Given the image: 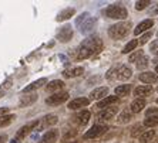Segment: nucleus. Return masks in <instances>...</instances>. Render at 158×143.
<instances>
[{
    "instance_id": "1",
    "label": "nucleus",
    "mask_w": 158,
    "mask_h": 143,
    "mask_svg": "<svg viewBox=\"0 0 158 143\" xmlns=\"http://www.w3.org/2000/svg\"><path fill=\"white\" fill-rule=\"evenodd\" d=\"M101 47H103V43H101V38H100V37H97V36L88 37V38H85V40L80 44L76 58L77 60L90 58L91 55L98 52L100 50H101Z\"/></svg>"
},
{
    "instance_id": "2",
    "label": "nucleus",
    "mask_w": 158,
    "mask_h": 143,
    "mask_svg": "<svg viewBox=\"0 0 158 143\" xmlns=\"http://www.w3.org/2000/svg\"><path fill=\"white\" fill-rule=\"evenodd\" d=\"M130 27H131L130 21L128 23L121 21V23H117V24H113V26H110V29H108V36H110L113 40H123V38H125V37L128 36Z\"/></svg>"
},
{
    "instance_id": "3",
    "label": "nucleus",
    "mask_w": 158,
    "mask_h": 143,
    "mask_svg": "<svg viewBox=\"0 0 158 143\" xmlns=\"http://www.w3.org/2000/svg\"><path fill=\"white\" fill-rule=\"evenodd\" d=\"M104 14L108 18H114V20H124L128 17V11L127 9L120 6V4H110L108 7L104 10Z\"/></svg>"
},
{
    "instance_id": "4",
    "label": "nucleus",
    "mask_w": 158,
    "mask_h": 143,
    "mask_svg": "<svg viewBox=\"0 0 158 143\" xmlns=\"http://www.w3.org/2000/svg\"><path fill=\"white\" fill-rule=\"evenodd\" d=\"M70 95H69V92L66 91H61V92H57V94H53L50 95L47 99H46V103L50 105V106H57V105H61L64 103L66 101H69Z\"/></svg>"
},
{
    "instance_id": "5",
    "label": "nucleus",
    "mask_w": 158,
    "mask_h": 143,
    "mask_svg": "<svg viewBox=\"0 0 158 143\" xmlns=\"http://www.w3.org/2000/svg\"><path fill=\"white\" fill-rule=\"evenodd\" d=\"M108 130V126L106 125H94L91 129H88L87 132L84 133V140H90V139H96V137H98V136L104 135V133Z\"/></svg>"
},
{
    "instance_id": "6",
    "label": "nucleus",
    "mask_w": 158,
    "mask_h": 143,
    "mask_svg": "<svg viewBox=\"0 0 158 143\" xmlns=\"http://www.w3.org/2000/svg\"><path fill=\"white\" fill-rule=\"evenodd\" d=\"M39 125H40V121L37 119V121H33V122H29L27 125L22 126V128L17 130V133H16V139H24L27 135H29L30 132H33V130H36L37 128H39Z\"/></svg>"
},
{
    "instance_id": "7",
    "label": "nucleus",
    "mask_w": 158,
    "mask_h": 143,
    "mask_svg": "<svg viewBox=\"0 0 158 143\" xmlns=\"http://www.w3.org/2000/svg\"><path fill=\"white\" fill-rule=\"evenodd\" d=\"M73 29H71V26H69V24H66V26H63L61 29L57 31V36H56V38L60 41V43H69V41L73 38Z\"/></svg>"
},
{
    "instance_id": "8",
    "label": "nucleus",
    "mask_w": 158,
    "mask_h": 143,
    "mask_svg": "<svg viewBox=\"0 0 158 143\" xmlns=\"http://www.w3.org/2000/svg\"><path fill=\"white\" fill-rule=\"evenodd\" d=\"M118 112V108L117 106H110V108H106V109L100 110L98 115H97V119H98L100 122L101 121H110V119H113V118L117 115Z\"/></svg>"
},
{
    "instance_id": "9",
    "label": "nucleus",
    "mask_w": 158,
    "mask_h": 143,
    "mask_svg": "<svg viewBox=\"0 0 158 143\" xmlns=\"http://www.w3.org/2000/svg\"><path fill=\"white\" fill-rule=\"evenodd\" d=\"M131 77H132V70L128 65H120L117 68L115 78H118L120 81H128Z\"/></svg>"
},
{
    "instance_id": "10",
    "label": "nucleus",
    "mask_w": 158,
    "mask_h": 143,
    "mask_svg": "<svg viewBox=\"0 0 158 143\" xmlns=\"http://www.w3.org/2000/svg\"><path fill=\"white\" fill-rule=\"evenodd\" d=\"M152 26H154V20H152V18H145V20H143L141 23H138V26L134 29V34H135V36H140V34L148 31Z\"/></svg>"
},
{
    "instance_id": "11",
    "label": "nucleus",
    "mask_w": 158,
    "mask_h": 143,
    "mask_svg": "<svg viewBox=\"0 0 158 143\" xmlns=\"http://www.w3.org/2000/svg\"><path fill=\"white\" fill-rule=\"evenodd\" d=\"M106 96H108V87H98V88L93 89L88 99H93V101H101V99H104Z\"/></svg>"
},
{
    "instance_id": "12",
    "label": "nucleus",
    "mask_w": 158,
    "mask_h": 143,
    "mask_svg": "<svg viewBox=\"0 0 158 143\" xmlns=\"http://www.w3.org/2000/svg\"><path fill=\"white\" fill-rule=\"evenodd\" d=\"M90 103V99L88 98H76V99H71L67 108L70 110H77V109H81L83 106H87Z\"/></svg>"
},
{
    "instance_id": "13",
    "label": "nucleus",
    "mask_w": 158,
    "mask_h": 143,
    "mask_svg": "<svg viewBox=\"0 0 158 143\" xmlns=\"http://www.w3.org/2000/svg\"><path fill=\"white\" fill-rule=\"evenodd\" d=\"M152 92V85H140V87H137L135 89H134V96L135 98H141L144 99L145 96H148Z\"/></svg>"
},
{
    "instance_id": "14",
    "label": "nucleus",
    "mask_w": 158,
    "mask_h": 143,
    "mask_svg": "<svg viewBox=\"0 0 158 143\" xmlns=\"http://www.w3.org/2000/svg\"><path fill=\"white\" fill-rule=\"evenodd\" d=\"M140 81L144 82V85H151L154 82H158V75L151 71H145V72L140 74Z\"/></svg>"
},
{
    "instance_id": "15",
    "label": "nucleus",
    "mask_w": 158,
    "mask_h": 143,
    "mask_svg": "<svg viewBox=\"0 0 158 143\" xmlns=\"http://www.w3.org/2000/svg\"><path fill=\"white\" fill-rule=\"evenodd\" d=\"M63 88H64V81H61V79H53V81H50V82L46 85L47 92H52V94L61 92Z\"/></svg>"
},
{
    "instance_id": "16",
    "label": "nucleus",
    "mask_w": 158,
    "mask_h": 143,
    "mask_svg": "<svg viewBox=\"0 0 158 143\" xmlns=\"http://www.w3.org/2000/svg\"><path fill=\"white\" fill-rule=\"evenodd\" d=\"M117 102H118V98H117V96H115V95H108V96H106L104 99L98 101L97 106H98L100 109H106V108L114 106V105H115Z\"/></svg>"
},
{
    "instance_id": "17",
    "label": "nucleus",
    "mask_w": 158,
    "mask_h": 143,
    "mask_svg": "<svg viewBox=\"0 0 158 143\" xmlns=\"http://www.w3.org/2000/svg\"><path fill=\"white\" fill-rule=\"evenodd\" d=\"M37 99H39V96H37L36 94H26V95H23L22 98H20V101H19V106L20 108L30 106V105H33V103L36 102Z\"/></svg>"
},
{
    "instance_id": "18",
    "label": "nucleus",
    "mask_w": 158,
    "mask_h": 143,
    "mask_svg": "<svg viewBox=\"0 0 158 143\" xmlns=\"http://www.w3.org/2000/svg\"><path fill=\"white\" fill-rule=\"evenodd\" d=\"M44 84H47V79H46V78H40V79H37V81H34V82L27 85L26 88L23 89V94H33L36 89L41 88Z\"/></svg>"
},
{
    "instance_id": "19",
    "label": "nucleus",
    "mask_w": 158,
    "mask_h": 143,
    "mask_svg": "<svg viewBox=\"0 0 158 143\" xmlns=\"http://www.w3.org/2000/svg\"><path fill=\"white\" fill-rule=\"evenodd\" d=\"M59 139V130L57 129H50L48 132L43 135L40 139V143H56V140Z\"/></svg>"
},
{
    "instance_id": "20",
    "label": "nucleus",
    "mask_w": 158,
    "mask_h": 143,
    "mask_svg": "<svg viewBox=\"0 0 158 143\" xmlns=\"http://www.w3.org/2000/svg\"><path fill=\"white\" fill-rule=\"evenodd\" d=\"M96 24H97V18L96 17H90L88 20H85V21L80 26V31L83 34L91 33L93 30H94V26H96Z\"/></svg>"
},
{
    "instance_id": "21",
    "label": "nucleus",
    "mask_w": 158,
    "mask_h": 143,
    "mask_svg": "<svg viewBox=\"0 0 158 143\" xmlns=\"http://www.w3.org/2000/svg\"><path fill=\"white\" fill-rule=\"evenodd\" d=\"M145 106V99H141V98H135L134 101L131 102V106H130V112L131 114H140L141 110L144 109Z\"/></svg>"
},
{
    "instance_id": "22",
    "label": "nucleus",
    "mask_w": 158,
    "mask_h": 143,
    "mask_svg": "<svg viewBox=\"0 0 158 143\" xmlns=\"http://www.w3.org/2000/svg\"><path fill=\"white\" fill-rule=\"evenodd\" d=\"M90 118H91V114H90V110L83 109V110H80V112L76 115V121H77L80 125H87L88 121H90Z\"/></svg>"
},
{
    "instance_id": "23",
    "label": "nucleus",
    "mask_w": 158,
    "mask_h": 143,
    "mask_svg": "<svg viewBox=\"0 0 158 143\" xmlns=\"http://www.w3.org/2000/svg\"><path fill=\"white\" fill-rule=\"evenodd\" d=\"M76 14V9L74 7H69V9H64L63 11H60L59 16H57V21H64V20H69V18H71L73 16Z\"/></svg>"
},
{
    "instance_id": "24",
    "label": "nucleus",
    "mask_w": 158,
    "mask_h": 143,
    "mask_svg": "<svg viewBox=\"0 0 158 143\" xmlns=\"http://www.w3.org/2000/svg\"><path fill=\"white\" fill-rule=\"evenodd\" d=\"M83 72H84V70H83L81 67H74V68H70V70H66L63 72V75L66 78H74V77L83 75Z\"/></svg>"
},
{
    "instance_id": "25",
    "label": "nucleus",
    "mask_w": 158,
    "mask_h": 143,
    "mask_svg": "<svg viewBox=\"0 0 158 143\" xmlns=\"http://www.w3.org/2000/svg\"><path fill=\"white\" fill-rule=\"evenodd\" d=\"M130 91H131V85L130 84H123V85H118L117 88L114 89V94L115 96H125V95H128Z\"/></svg>"
},
{
    "instance_id": "26",
    "label": "nucleus",
    "mask_w": 158,
    "mask_h": 143,
    "mask_svg": "<svg viewBox=\"0 0 158 143\" xmlns=\"http://www.w3.org/2000/svg\"><path fill=\"white\" fill-rule=\"evenodd\" d=\"M154 137H155V130L154 129H150V130H145V132L138 137V140H140V143H148L154 139Z\"/></svg>"
},
{
    "instance_id": "27",
    "label": "nucleus",
    "mask_w": 158,
    "mask_h": 143,
    "mask_svg": "<svg viewBox=\"0 0 158 143\" xmlns=\"http://www.w3.org/2000/svg\"><path fill=\"white\" fill-rule=\"evenodd\" d=\"M57 122H59V118H57V115H54V114H48L43 118L44 126H54Z\"/></svg>"
},
{
    "instance_id": "28",
    "label": "nucleus",
    "mask_w": 158,
    "mask_h": 143,
    "mask_svg": "<svg viewBox=\"0 0 158 143\" xmlns=\"http://www.w3.org/2000/svg\"><path fill=\"white\" fill-rule=\"evenodd\" d=\"M143 126H147V128H155V126H158V115L147 116L145 118V121H144Z\"/></svg>"
},
{
    "instance_id": "29",
    "label": "nucleus",
    "mask_w": 158,
    "mask_h": 143,
    "mask_svg": "<svg viewBox=\"0 0 158 143\" xmlns=\"http://www.w3.org/2000/svg\"><path fill=\"white\" fill-rule=\"evenodd\" d=\"M137 47H138V40H131L130 43H127V44L124 45V48H123V54H128V52H132Z\"/></svg>"
},
{
    "instance_id": "30",
    "label": "nucleus",
    "mask_w": 158,
    "mask_h": 143,
    "mask_svg": "<svg viewBox=\"0 0 158 143\" xmlns=\"http://www.w3.org/2000/svg\"><path fill=\"white\" fill-rule=\"evenodd\" d=\"M131 118H132V114L128 109L123 110L121 114H120V118H118V123H128L131 121Z\"/></svg>"
},
{
    "instance_id": "31",
    "label": "nucleus",
    "mask_w": 158,
    "mask_h": 143,
    "mask_svg": "<svg viewBox=\"0 0 158 143\" xmlns=\"http://www.w3.org/2000/svg\"><path fill=\"white\" fill-rule=\"evenodd\" d=\"M135 64H137V68H138V70H145L148 67V64H150V60H148L145 55H143Z\"/></svg>"
},
{
    "instance_id": "32",
    "label": "nucleus",
    "mask_w": 158,
    "mask_h": 143,
    "mask_svg": "<svg viewBox=\"0 0 158 143\" xmlns=\"http://www.w3.org/2000/svg\"><path fill=\"white\" fill-rule=\"evenodd\" d=\"M144 132H145V130H144L143 125H135L134 128H132V130H131V136L132 137H140Z\"/></svg>"
},
{
    "instance_id": "33",
    "label": "nucleus",
    "mask_w": 158,
    "mask_h": 143,
    "mask_svg": "<svg viewBox=\"0 0 158 143\" xmlns=\"http://www.w3.org/2000/svg\"><path fill=\"white\" fill-rule=\"evenodd\" d=\"M90 18V13H87V11H84V13H81L80 16H78L77 18H76V26L80 27L83 23L85 21V20H88Z\"/></svg>"
},
{
    "instance_id": "34",
    "label": "nucleus",
    "mask_w": 158,
    "mask_h": 143,
    "mask_svg": "<svg viewBox=\"0 0 158 143\" xmlns=\"http://www.w3.org/2000/svg\"><path fill=\"white\" fill-rule=\"evenodd\" d=\"M143 55H144L143 50H137L135 52H132V54L128 57V61H130V63H137V61H138Z\"/></svg>"
},
{
    "instance_id": "35",
    "label": "nucleus",
    "mask_w": 158,
    "mask_h": 143,
    "mask_svg": "<svg viewBox=\"0 0 158 143\" xmlns=\"http://www.w3.org/2000/svg\"><path fill=\"white\" fill-rule=\"evenodd\" d=\"M151 4V0H138L135 3V10H144V9H147L148 6Z\"/></svg>"
},
{
    "instance_id": "36",
    "label": "nucleus",
    "mask_w": 158,
    "mask_h": 143,
    "mask_svg": "<svg viewBox=\"0 0 158 143\" xmlns=\"http://www.w3.org/2000/svg\"><path fill=\"white\" fill-rule=\"evenodd\" d=\"M76 136H77V130H76V129H70L69 132L64 133V136H63V140H69V142H73Z\"/></svg>"
},
{
    "instance_id": "37",
    "label": "nucleus",
    "mask_w": 158,
    "mask_h": 143,
    "mask_svg": "<svg viewBox=\"0 0 158 143\" xmlns=\"http://www.w3.org/2000/svg\"><path fill=\"white\" fill-rule=\"evenodd\" d=\"M15 118H16L15 115H6V116L0 118V126H6V125H9V123H11Z\"/></svg>"
},
{
    "instance_id": "38",
    "label": "nucleus",
    "mask_w": 158,
    "mask_h": 143,
    "mask_svg": "<svg viewBox=\"0 0 158 143\" xmlns=\"http://www.w3.org/2000/svg\"><path fill=\"white\" fill-rule=\"evenodd\" d=\"M151 36H152V33H151V31H147V33L144 34V36L141 37L140 40H138V44H140V45L145 44V43H147V41H148V40H150V38H151Z\"/></svg>"
},
{
    "instance_id": "39",
    "label": "nucleus",
    "mask_w": 158,
    "mask_h": 143,
    "mask_svg": "<svg viewBox=\"0 0 158 143\" xmlns=\"http://www.w3.org/2000/svg\"><path fill=\"white\" fill-rule=\"evenodd\" d=\"M150 52L158 57V40H155V41H152V43H151V45H150Z\"/></svg>"
},
{
    "instance_id": "40",
    "label": "nucleus",
    "mask_w": 158,
    "mask_h": 143,
    "mask_svg": "<svg viewBox=\"0 0 158 143\" xmlns=\"http://www.w3.org/2000/svg\"><path fill=\"white\" fill-rule=\"evenodd\" d=\"M148 13H150V16H157L158 14V2L157 3H154V4H151Z\"/></svg>"
},
{
    "instance_id": "41",
    "label": "nucleus",
    "mask_w": 158,
    "mask_h": 143,
    "mask_svg": "<svg viewBox=\"0 0 158 143\" xmlns=\"http://www.w3.org/2000/svg\"><path fill=\"white\" fill-rule=\"evenodd\" d=\"M145 115H147V116H154V115H158V109L157 108H150V109H147Z\"/></svg>"
},
{
    "instance_id": "42",
    "label": "nucleus",
    "mask_w": 158,
    "mask_h": 143,
    "mask_svg": "<svg viewBox=\"0 0 158 143\" xmlns=\"http://www.w3.org/2000/svg\"><path fill=\"white\" fill-rule=\"evenodd\" d=\"M9 115V108H0V118Z\"/></svg>"
},
{
    "instance_id": "43",
    "label": "nucleus",
    "mask_w": 158,
    "mask_h": 143,
    "mask_svg": "<svg viewBox=\"0 0 158 143\" xmlns=\"http://www.w3.org/2000/svg\"><path fill=\"white\" fill-rule=\"evenodd\" d=\"M6 139H7V136L2 135V136H0V143H6Z\"/></svg>"
},
{
    "instance_id": "44",
    "label": "nucleus",
    "mask_w": 158,
    "mask_h": 143,
    "mask_svg": "<svg viewBox=\"0 0 158 143\" xmlns=\"http://www.w3.org/2000/svg\"><path fill=\"white\" fill-rule=\"evenodd\" d=\"M152 63H154V64H155V65H158V57H155V58H154V60H152Z\"/></svg>"
},
{
    "instance_id": "45",
    "label": "nucleus",
    "mask_w": 158,
    "mask_h": 143,
    "mask_svg": "<svg viewBox=\"0 0 158 143\" xmlns=\"http://www.w3.org/2000/svg\"><path fill=\"white\" fill-rule=\"evenodd\" d=\"M154 72H155V74H157V75H158V65H155V71H154Z\"/></svg>"
},
{
    "instance_id": "46",
    "label": "nucleus",
    "mask_w": 158,
    "mask_h": 143,
    "mask_svg": "<svg viewBox=\"0 0 158 143\" xmlns=\"http://www.w3.org/2000/svg\"><path fill=\"white\" fill-rule=\"evenodd\" d=\"M70 143H78V142H76V140H73V142H70Z\"/></svg>"
},
{
    "instance_id": "47",
    "label": "nucleus",
    "mask_w": 158,
    "mask_h": 143,
    "mask_svg": "<svg viewBox=\"0 0 158 143\" xmlns=\"http://www.w3.org/2000/svg\"><path fill=\"white\" fill-rule=\"evenodd\" d=\"M155 142H157V143H158V137H157V139H155Z\"/></svg>"
},
{
    "instance_id": "48",
    "label": "nucleus",
    "mask_w": 158,
    "mask_h": 143,
    "mask_svg": "<svg viewBox=\"0 0 158 143\" xmlns=\"http://www.w3.org/2000/svg\"><path fill=\"white\" fill-rule=\"evenodd\" d=\"M155 102H157V105H158V98H157V101H155Z\"/></svg>"
},
{
    "instance_id": "49",
    "label": "nucleus",
    "mask_w": 158,
    "mask_h": 143,
    "mask_svg": "<svg viewBox=\"0 0 158 143\" xmlns=\"http://www.w3.org/2000/svg\"><path fill=\"white\" fill-rule=\"evenodd\" d=\"M157 37H158V31H157Z\"/></svg>"
},
{
    "instance_id": "50",
    "label": "nucleus",
    "mask_w": 158,
    "mask_h": 143,
    "mask_svg": "<svg viewBox=\"0 0 158 143\" xmlns=\"http://www.w3.org/2000/svg\"><path fill=\"white\" fill-rule=\"evenodd\" d=\"M157 92H158V88H157Z\"/></svg>"
}]
</instances>
